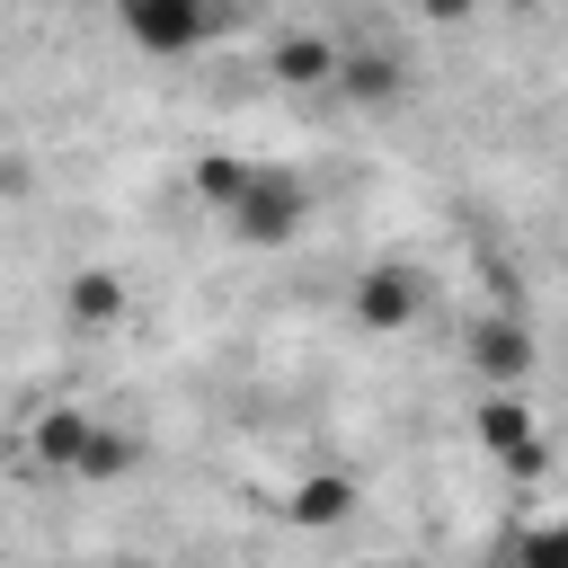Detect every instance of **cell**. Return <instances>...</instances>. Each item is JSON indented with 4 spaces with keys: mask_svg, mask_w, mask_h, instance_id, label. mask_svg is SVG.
<instances>
[{
    "mask_svg": "<svg viewBox=\"0 0 568 568\" xmlns=\"http://www.w3.org/2000/svg\"><path fill=\"white\" fill-rule=\"evenodd\" d=\"M222 222H231V240H248V248H284V240H302V222H311V178L284 169V160H248V186H240V204H231Z\"/></svg>",
    "mask_w": 568,
    "mask_h": 568,
    "instance_id": "cell-1",
    "label": "cell"
},
{
    "mask_svg": "<svg viewBox=\"0 0 568 568\" xmlns=\"http://www.w3.org/2000/svg\"><path fill=\"white\" fill-rule=\"evenodd\" d=\"M231 27V9H204V0H124L115 9V36L133 53H195Z\"/></svg>",
    "mask_w": 568,
    "mask_h": 568,
    "instance_id": "cell-2",
    "label": "cell"
},
{
    "mask_svg": "<svg viewBox=\"0 0 568 568\" xmlns=\"http://www.w3.org/2000/svg\"><path fill=\"white\" fill-rule=\"evenodd\" d=\"M346 106H399L408 98V53L390 36H337V80H328Z\"/></svg>",
    "mask_w": 568,
    "mask_h": 568,
    "instance_id": "cell-3",
    "label": "cell"
},
{
    "mask_svg": "<svg viewBox=\"0 0 568 568\" xmlns=\"http://www.w3.org/2000/svg\"><path fill=\"white\" fill-rule=\"evenodd\" d=\"M346 311H355V328H364V337H399V328H417V311H426V275H417V266H399V257H382V266H364V275H355Z\"/></svg>",
    "mask_w": 568,
    "mask_h": 568,
    "instance_id": "cell-4",
    "label": "cell"
},
{
    "mask_svg": "<svg viewBox=\"0 0 568 568\" xmlns=\"http://www.w3.org/2000/svg\"><path fill=\"white\" fill-rule=\"evenodd\" d=\"M470 373H479L488 390H515V382L532 373V328H524L515 311H488V320H470Z\"/></svg>",
    "mask_w": 568,
    "mask_h": 568,
    "instance_id": "cell-5",
    "label": "cell"
},
{
    "mask_svg": "<svg viewBox=\"0 0 568 568\" xmlns=\"http://www.w3.org/2000/svg\"><path fill=\"white\" fill-rule=\"evenodd\" d=\"M470 426H479V444H488V453H506L515 470H541V435H532V408H524L515 390H488Z\"/></svg>",
    "mask_w": 568,
    "mask_h": 568,
    "instance_id": "cell-6",
    "label": "cell"
},
{
    "mask_svg": "<svg viewBox=\"0 0 568 568\" xmlns=\"http://www.w3.org/2000/svg\"><path fill=\"white\" fill-rule=\"evenodd\" d=\"M284 524H302V532H337V524H355V479H346V470H311V479H293V488H284Z\"/></svg>",
    "mask_w": 568,
    "mask_h": 568,
    "instance_id": "cell-7",
    "label": "cell"
},
{
    "mask_svg": "<svg viewBox=\"0 0 568 568\" xmlns=\"http://www.w3.org/2000/svg\"><path fill=\"white\" fill-rule=\"evenodd\" d=\"M266 62H275L284 89H328V80H337V36H328V27H284Z\"/></svg>",
    "mask_w": 568,
    "mask_h": 568,
    "instance_id": "cell-8",
    "label": "cell"
},
{
    "mask_svg": "<svg viewBox=\"0 0 568 568\" xmlns=\"http://www.w3.org/2000/svg\"><path fill=\"white\" fill-rule=\"evenodd\" d=\"M62 320H71L80 337L115 328V320H124V275H115V266H80V275L62 284Z\"/></svg>",
    "mask_w": 568,
    "mask_h": 568,
    "instance_id": "cell-9",
    "label": "cell"
},
{
    "mask_svg": "<svg viewBox=\"0 0 568 568\" xmlns=\"http://www.w3.org/2000/svg\"><path fill=\"white\" fill-rule=\"evenodd\" d=\"M89 435H98V417H89V408H44V417H36V435H27V453H36L44 470H80Z\"/></svg>",
    "mask_w": 568,
    "mask_h": 568,
    "instance_id": "cell-10",
    "label": "cell"
},
{
    "mask_svg": "<svg viewBox=\"0 0 568 568\" xmlns=\"http://www.w3.org/2000/svg\"><path fill=\"white\" fill-rule=\"evenodd\" d=\"M124 470H142V435L98 417V435H89V453H80V470H71V479H89V488H98V479H124Z\"/></svg>",
    "mask_w": 568,
    "mask_h": 568,
    "instance_id": "cell-11",
    "label": "cell"
},
{
    "mask_svg": "<svg viewBox=\"0 0 568 568\" xmlns=\"http://www.w3.org/2000/svg\"><path fill=\"white\" fill-rule=\"evenodd\" d=\"M497 559H506V568H568V515H541V524L506 532Z\"/></svg>",
    "mask_w": 568,
    "mask_h": 568,
    "instance_id": "cell-12",
    "label": "cell"
},
{
    "mask_svg": "<svg viewBox=\"0 0 568 568\" xmlns=\"http://www.w3.org/2000/svg\"><path fill=\"white\" fill-rule=\"evenodd\" d=\"M240 186H248V160H240V151H204V160H195V195H204L213 213H231Z\"/></svg>",
    "mask_w": 568,
    "mask_h": 568,
    "instance_id": "cell-13",
    "label": "cell"
},
{
    "mask_svg": "<svg viewBox=\"0 0 568 568\" xmlns=\"http://www.w3.org/2000/svg\"><path fill=\"white\" fill-rule=\"evenodd\" d=\"M115 568H160V559H115Z\"/></svg>",
    "mask_w": 568,
    "mask_h": 568,
    "instance_id": "cell-14",
    "label": "cell"
}]
</instances>
